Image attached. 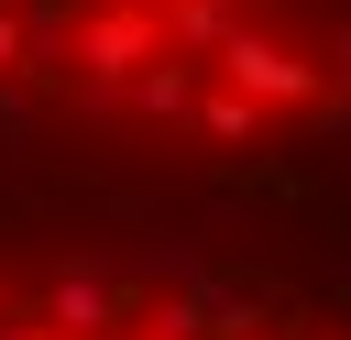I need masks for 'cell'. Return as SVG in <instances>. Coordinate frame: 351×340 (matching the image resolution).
<instances>
[{"label":"cell","mask_w":351,"mask_h":340,"mask_svg":"<svg viewBox=\"0 0 351 340\" xmlns=\"http://www.w3.org/2000/svg\"><path fill=\"white\" fill-rule=\"evenodd\" d=\"M0 165L351 208V0H0Z\"/></svg>","instance_id":"1"},{"label":"cell","mask_w":351,"mask_h":340,"mask_svg":"<svg viewBox=\"0 0 351 340\" xmlns=\"http://www.w3.org/2000/svg\"><path fill=\"white\" fill-rule=\"evenodd\" d=\"M0 340H351V208L0 165Z\"/></svg>","instance_id":"2"}]
</instances>
